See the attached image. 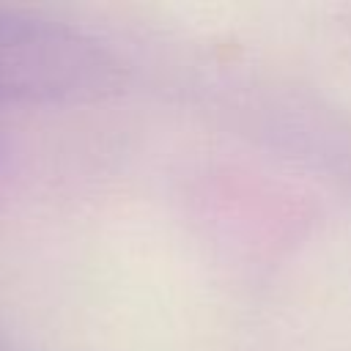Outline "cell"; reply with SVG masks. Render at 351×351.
<instances>
[{
	"label": "cell",
	"mask_w": 351,
	"mask_h": 351,
	"mask_svg": "<svg viewBox=\"0 0 351 351\" xmlns=\"http://www.w3.org/2000/svg\"><path fill=\"white\" fill-rule=\"evenodd\" d=\"M118 82V58L85 30L0 5V104L96 99Z\"/></svg>",
	"instance_id": "6da1fadb"
}]
</instances>
